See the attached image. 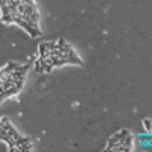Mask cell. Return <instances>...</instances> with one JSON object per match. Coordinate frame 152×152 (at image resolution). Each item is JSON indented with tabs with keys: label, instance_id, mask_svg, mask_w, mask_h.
I'll return each mask as SVG.
<instances>
[{
	"label": "cell",
	"instance_id": "cell-1",
	"mask_svg": "<svg viewBox=\"0 0 152 152\" xmlns=\"http://www.w3.org/2000/svg\"><path fill=\"white\" fill-rule=\"evenodd\" d=\"M14 142H15V146H21L24 143H32V138L31 137H24V135H18L17 138H14Z\"/></svg>",
	"mask_w": 152,
	"mask_h": 152
},
{
	"label": "cell",
	"instance_id": "cell-2",
	"mask_svg": "<svg viewBox=\"0 0 152 152\" xmlns=\"http://www.w3.org/2000/svg\"><path fill=\"white\" fill-rule=\"evenodd\" d=\"M38 52H40V59H46L49 56V49L46 47V43H41L38 47Z\"/></svg>",
	"mask_w": 152,
	"mask_h": 152
},
{
	"label": "cell",
	"instance_id": "cell-3",
	"mask_svg": "<svg viewBox=\"0 0 152 152\" xmlns=\"http://www.w3.org/2000/svg\"><path fill=\"white\" fill-rule=\"evenodd\" d=\"M2 20L5 24H11V23H14V17H12V14H5V15H2Z\"/></svg>",
	"mask_w": 152,
	"mask_h": 152
},
{
	"label": "cell",
	"instance_id": "cell-4",
	"mask_svg": "<svg viewBox=\"0 0 152 152\" xmlns=\"http://www.w3.org/2000/svg\"><path fill=\"white\" fill-rule=\"evenodd\" d=\"M34 70H35L37 73H41V72H43V67H41V61H40V59H37V61H35V64H34Z\"/></svg>",
	"mask_w": 152,
	"mask_h": 152
},
{
	"label": "cell",
	"instance_id": "cell-5",
	"mask_svg": "<svg viewBox=\"0 0 152 152\" xmlns=\"http://www.w3.org/2000/svg\"><path fill=\"white\" fill-rule=\"evenodd\" d=\"M46 47H47L49 50H53V49H58V43H55V41H49V43H46Z\"/></svg>",
	"mask_w": 152,
	"mask_h": 152
},
{
	"label": "cell",
	"instance_id": "cell-6",
	"mask_svg": "<svg viewBox=\"0 0 152 152\" xmlns=\"http://www.w3.org/2000/svg\"><path fill=\"white\" fill-rule=\"evenodd\" d=\"M143 125H145V128H146V132H151V120L149 119H145L143 120Z\"/></svg>",
	"mask_w": 152,
	"mask_h": 152
},
{
	"label": "cell",
	"instance_id": "cell-7",
	"mask_svg": "<svg viewBox=\"0 0 152 152\" xmlns=\"http://www.w3.org/2000/svg\"><path fill=\"white\" fill-rule=\"evenodd\" d=\"M2 126H3V123H2V120H0V128H2Z\"/></svg>",
	"mask_w": 152,
	"mask_h": 152
},
{
	"label": "cell",
	"instance_id": "cell-8",
	"mask_svg": "<svg viewBox=\"0 0 152 152\" xmlns=\"http://www.w3.org/2000/svg\"><path fill=\"white\" fill-rule=\"evenodd\" d=\"M0 104H2V99H0Z\"/></svg>",
	"mask_w": 152,
	"mask_h": 152
}]
</instances>
